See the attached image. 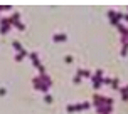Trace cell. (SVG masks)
Instances as JSON below:
<instances>
[{
	"label": "cell",
	"mask_w": 128,
	"mask_h": 114,
	"mask_svg": "<svg viewBox=\"0 0 128 114\" xmlns=\"http://www.w3.org/2000/svg\"><path fill=\"white\" fill-rule=\"evenodd\" d=\"M40 79H42V80H46V84H47V86L51 84V80L47 79V76H40ZM35 87H37V89H40L42 92H46V89H47V87H46V86H42V84H35Z\"/></svg>",
	"instance_id": "1"
},
{
	"label": "cell",
	"mask_w": 128,
	"mask_h": 114,
	"mask_svg": "<svg viewBox=\"0 0 128 114\" xmlns=\"http://www.w3.org/2000/svg\"><path fill=\"white\" fill-rule=\"evenodd\" d=\"M66 35H64V34H57V35H54V40H56V42H63V40H66Z\"/></svg>",
	"instance_id": "2"
}]
</instances>
